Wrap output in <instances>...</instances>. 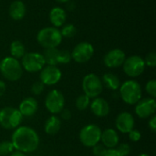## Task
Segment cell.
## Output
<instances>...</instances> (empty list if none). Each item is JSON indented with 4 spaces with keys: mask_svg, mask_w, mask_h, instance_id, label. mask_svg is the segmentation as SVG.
Here are the masks:
<instances>
[{
    "mask_svg": "<svg viewBox=\"0 0 156 156\" xmlns=\"http://www.w3.org/2000/svg\"><path fill=\"white\" fill-rule=\"evenodd\" d=\"M11 143L18 152L28 154L35 152L39 145V137L35 130L28 126L17 127L12 135Z\"/></svg>",
    "mask_w": 156,
    "mask_h": 156,
    "instance_id": "1",
    "label": "cell"
},
{
    "mask_svg": "<svg viewBox=\"0 0 156 156\" xmlns=\"http://www.w3.org/2000/svg\"><path fill=\"white\" fill-rule=\"evenodd\" d=\"M0 72L7 80L16 81L22 77L23 68L18 59L13 57H5L0 61Z\"/></svg>",
    "mask_w": 156,
    "mask_h": 156,
    "instance_id": "2",
    "label": "cell"
},
{
    "mask_svg": "<svg viewBox=\"0 0 156 156\" xmlns=\"http://www.w3.org/2000/svg\"><path fill=\"white\" fill-rule=\"evenodd\" d=\"M60 30L54 27H48L40 29L37 36V40L45 48H57L62 41Z\"/></svg>",
    "mask_w": 156,
    "mask_h": 156,
    "instance_id": "3",
    "label": "cell"
},
{
    "mask_svg": "<svg viewBox=\"0 0 156 156\" xmlns=\"http://www.w3.org/2000/svg\"><path fill=\"white\" fill-rule=\"evenodd\" d=\"M119 89L121 98L129 105H134L142 99V88L136 80H127L121 84Z\"/></svg>",
    "mask_w": 156,
    "mask_h": 156,
    "instance_id": "4",
    "label": "cell"
},
{
    "mask_svg": "<svg viewBox=\"0 0 156 156\" xmlns=\"http://www.w3.org/2000/svg\"><path fill=\"white\" fill-rule=\"evenodd\" d=\"M23 116L20 112L13 107H5L0 110V125L6 129H16L21 122Z\"/></svg>",
    "mask_w": 156,
    "mask_h": 156,
    "instance_id": "5",
    "label": "cell"
},
{
    "mask_svg": "<svg viewBox=\"0 0 156 156\" xmlns=\"http://www.w3.org/2000/svg\"><path fill=\"white\" fill-rule=\"evenodd\" d=\"M82 90L89 98H97L103 90L101 80L94 73L86 75L82 80Z\"/></svg>",
    "mask_w": 156,
    "mask_h": 156,
    "instance_id": "6",
    "label": "cell"
},
{
    "mask_svg": "<svg viewBox=\"0 0 156 156\" xmlns=\"http://www.w3.org/2000/svg\"><path fill=\"white\" fill-rule=\"evenodd\" d=\"M101 130L96 124H88L80 130V140L86 147H93L100 143Z\"/></svg>",
    "mask_w": 156,
    "mask_h": 156,
    "instance_id": "7",
    "label": "cell"
},
{
    "mask_svg": "<svg viewBox=\"0 0 156 156\" xmlns=\"http://www.w3.org/2000/svg\"><path fill=\"white\" fill-rule=\"evenodd\" d=\"M21 59V66L27 72L40 71L46 66L43 55L37 52L26 53Z\"/></svg>",
    "mask_w": 156,
    "mask_h": 156,
    "instance_id": "8",
    "label": "cell"
},
{
    "mask_svg": "<svg viewBox=\"0 0 156 156\" xmlns=\"http://www.w3.org/2000/svg\"><path fill=\"white\" fill-rule=\"evenodd\" d=\"M123 71L131 78H136L143 74L145 69L144 59L140 56H131L125 58L123 64Z\"/></svg>",
    "mask_w": 156,
    "mask_h": 156,
    "instance_id": "9",
    "label": "cell"
},
{
    "mask_svg": "<svg viewBox=\"0 0 156 156\" xmlns=\"http://www.w3.org/2000/svg\"><path fill=\"white\" fill-rule=\"evenodd\" d=\"M64 105L65 99L63 94L59 90H53L48 93L45 101V106L50 113H52L53 115L60 113L61 111L64 109Z\"/></svg>",
    "mask_w": 156,
    "mask_h": 156,
    "instance_id": "10",
    "label": "cell"
},
{
    "mask_svg": "<svg viewBox=\"0 0 156 156\" xmlns=\"http://www.w3.org/2000/svg\"><path fill=\"white\" fill-rule=\"evenodd\" d=\"M94 54V48L89 42L79 43L71 52V58L78 63L89 61Z\"/></svg>",
    "mask_w": 156,
    "mask_h": 156,
    "instance_id": "11",
    "label": "cell"
},
{
    "mask_svg": "<svg viewBox=\"0 0 156 156\" xmlns=\"http://www.w3.org/2000/svg\"><path fill=\"white\" fill-rule=\"evenodd\" d=\"M62 73L57 66L47 65L40 70V81L44 85L52 86L57 84L61 79Z\"/></svg>",
    "mask_w": 156,
    "mask_h": 156,
    "instance_id": "12",
    "label": "cell"
},
{
    "mask_svg": "<svg viewBox=\"0 0 156 156\" xmlns=\"http://www.w3.org/2000/svg\"><path fill=\"white\" fill-rule=\"evenodd\" d=\"M156 111V101L154 98L141 99L135 106V113L139 118L146 119L154 115Z\"/></svg>",
    "mask_w": 156,
    "mask_h": 156,
    "instance_id": "13",
    "label": "cell"
},
{
    "mask_svg": "<svg viewBox=\"0 0 156 156\" xmlns=\"http://www.w3.org/2000/svg\"><path fill=\"white\" fill-rule=\"evenodd\" d=\"M126 58L125 53L120 48H114L110 50L104 57L103 61L106 67L113 69L122 66Z\"/></svg>",
    "mask_w": 156,
    "mask_h": 156,
    "instance_id": "14",
    "label": "cell"
},
{
    "mask_svg": "<svg viewBox=\"0 0 156 156\" xmlns=\"http://www.w3.org/2000/svg\"><path fill=\"white\" fill-rule=\"evenodd\" d=\"M134 118L133 116L127 112L120 113L116 118V128L122 133H128L133 129H134Z\"/></svg>",
    "mask_w": 156,
    "mask_h": 156,
    "instance_id": "15",
    "label": "cell"
},
{
    "mask_svg": "<svg viewBox=\"0 0 156 156\" xmlns=\"http://www.w3.org/2000/svg\"><path fill=\"white\" fill-rule=\"evenodd\" d=\"M90 110L97 117H105L110 112V105L103 98H94L90 103Z\"/></svg>",
    "mask_w": 156,
    "mask_h": 156,
    "instance_id": "16",
    "label": "cell"
},
{
    "mask_svg": "<svg viewBox=\"0 0 156 156\" xmlns=\"http://www.w3.org/2000/svg\"><path fill=\"white\" fill-rule=\"evenodd\" d=\"M37 109H38L37 101L32 97H27L20 102L18 111L20 112L23 117L24 116L30 117L37 112Z\"/></svg>",
    "mask_w": 156,
    "mask_h": 156,
    "instance_id": "17",
    "label": "cell"
},
{
    "mask_svg": "<svg viewBox=\"0 0 156 156\" xmlns=\"http://www.w3.org/2000/svg\"><path fill=\"white\" fill-rule=\"evenodd\" d=\"M101 141L107 149H114L119 144L120 138L115 130L106 129L104 132H101Z\"/></svg>",
    "mask_w": 156,
    "mask_h": 156,
    "instance_id": "18",
    "label": "cell"
},
{
    "mask_svg": "<svg viewBox=\"0 0 156 156\" xmlns=\"http://www.w3.org/2000/svg\"><path fill=\"white\" fill-rule=\"evenodd\" d=\"M49 20L54 27H59L67 20V14L61 7H53L49 12Z\"/></svg>",
    "mask_w": 156,
    "mask_h": 156,
    "instance_id": "19",
    "label": "cell"
},
{
    "mask_svg": "<svg viewBox=\"0 0 156 156\" xmlns=\"http://www.w3.org/2000/svg\"><path fill=\"white\" fill-rule=\"evenodd\" d=\"M9 15L12 19L16 21H19L24 18L26 15V5L20 0L14 1L9 7Z\"/></svg>",
    "mask_w": 156,
    "mask_h": 156,
    "instance_id": "20",
    "label": "cell"
},
{
    "mask_svg": "<svg viewBox=\"0 0 156 156\" xmlns=\"http://www.w3.org/2000/svg\"><path fill=\"white\" fill-rule=\"evenodd\" d=\"M61 128V121L60 119L56 116L52 115L50 116L45 122V133L48 135H55L57 134Z\"/></svg>",
    "mask_w": 156,
    "mask_h": 156,
    "instance_id": "21",
    "label": "cell"
},
{
    "mask_svg": "<svg viewBox=\"0 0 156 156\" xmlns=\"http://www.w3.org/2000/svg\"><path fill=\"white\" fill-rule=\"evenodd\" d=\"M102 84L111 90H117L121 86V81L118 76L112 73H106L102 77Z\"/></svg>",
    "mask_w": 156,
    "mask_h": 156,
    "instance_id": "22",
    "label": "cell"
},
{
    "mask_svg": "<svg viewBox=\"0 0 156 156\" xmlns=\"http://www.w3.org/2000/svg\"><path fill=\"white\" fill-rule=\"evenodd\" d=\"M42 55L44 57L46 64L50 65V66H57L58 64V49L57 48H45L44 53Z\"/></svg>",
    "mask_w": 156,
    "mask_h": 156,
    "instance_id": "23",
    "label": "cell"
},
{
    "mask_svg": "<svg viewBox=\"0 0 156 156\" xmlns=\"http://www.w3.org/2000/svg\"><path fill=\"white\" fill-rule=\"evenodd\" d=\"M10 53L11 57L16 59L22 58L23 56L26 54V48L24 44L19 40H14L10 45Z\"/></svg>",
    "mask_w": 156,
    "mask_h": 156,
    "instance_id": "24",
    "label": "cell"
},
{
    "mask_svg": "<svg viewBox=\"0 0 156 156\" xmlns=\"http://www.w3.org/2000/svg\"><path fill=\"white\" fill-rule=\"evenodd\" d=\"M90 98H89L85 94H81L76 99L75 104L79 111H84L90 106Z\"/></svg>",
    "mask_w": 156,
    "mask_h": 156,
    "instance_id": "25",
    "label": "cell"
},
{
    "mask_svg": "<svg viewBox=\"0 0 156 156\" xmlns=\"http://www.w3.org/2000/svg\"><path fill=\"white\" fill-rule=\"evenodd\" d=\"M60 33H61L62 37L70 38V37H73L75 36V34L77 33V29H76V27L74 25L68 24L61 28Z\"/></svg>",
    "mask_w": 156,
    "mask_h": 156,
    "instance_id": "26",
    "label": "cell"
},
{
    "mask_svg": "<svg viewBox=\"0 0 156 156\" xmlns=\"http://www.w3.org/2000/svg\"><path fill=\"white\" fill-rule=\"evenodd\" d=\"M14 150V146L10 141H4L0 143V156L8 155L12 154Z\"/></svg>",
    "mask_w": 156,
    "mask_h": 156,
    "instance_id": "27",
    "label": "cell"
},
{
    "mask_svg": "<svg viewBox=\"0 0 156 156\" xmlns=\"http://www.w3.org/2000/svg\"><path fill=\"white\" fill-rule=\"evenodd\" d=\"M71 59H72L71 53L69 50L67 49L58 50V64H68L70 62Z\"/></svg>",
    "mask_w": 156,
    "mask_h": 156,
    "instance_id": "28",
    "label": "cell"
},
{
    "mask_svg": "<svg viewBox=\"0 0 156 156\" xmlns=\"http://www.w3.org/2000/svg\"><path fill=\"white\" fill-rule=\"evenodd\" d=\"M145 90L146 92L152 97V98H155L156 97V80H151L146 83L145 86Z\"/></svg>",
    "mask_w": 156,
    "mask_h": 156,
    "instance_id": "29",
    "label": "cell"
},
{
    "mask_svg": "<svg viewBox=\"0 0 156 156\" xmlns=\"http://www.w3.org/2000/svg\"><path fill=\"white\" fill-rule=\"evenodd\" d=\"M45 89V85L39 80V81H36L33 83V85L31 86V92L34 95H39L43 92Z\"/></svg>",
    "mask_w": 156,
    "mask_h": 156,
    "instance_id": "30",
    "label": "cell"
},
{
    "mask_svg": "<svg viewBox=\"0 0 156 156\" xmlns=\"http://www.w3.org/2000/svg\"><path fill=\"white\" fill-rule=\"evenodd\" d=\"M117 152L120 154L121 156H128L131 153V146L128 144H121L117 145Z\"/></svg>",
    "mask_w": 156,
    "mask_h": 156,
    "instance_id": "31",
    "label": "cell"
},
{
    "mask_svg": "<svg viewBox=\"0 0 156 156\" xmlns=\"http://www.w3.org/2000/svg\"><path fill=\"white\" fill-rule=\"evenodd\" d=\"M144 63L145 66H149L151 68H154L156 66V54L155 52H150L149 54H147V56L145 57L144 59Z\"/></svg>",
    "mask_w": 156,
    "mask_h": 156,
    "instance_id": "32",
    "label": "cell"
},
{
    "mask_svg": "<svg viewBox=\"0 0 156 156\" xmlns=\"http://www.w3.org/2000/svg\"><path fill=\"white\" fill-rule=\"evenodd\" d=\"M107 150L108 149L103 144H97L96 145L92 147V152L95 156H103L107 152Z\"/></svg>",
    "mask_w": 156,
    "mask_h": 156,
    "instance_id": "33",
    "label": "cell"
},
{
    "mask_svg": "<svg viewBox=\"0 0 156 156\" xmlns=\"http://www.w3.org/2000/svg\"><path fill=\"white\" fill-rule=\"evenodd\" d=\"M128 134H129V139L134 143L139 142L142 138V133L138 130H135V129H133L131 132L128 133Z\"/></svg>",
    "mask_w": 156,
    "mask_h": 156,
    "instance_id": "34",
    "label": "cell"
},
{
    "mask_svg": "<svg viewBox=\"0 0 156 156\" xmlns=\"http://www.w3.org/2000/svg\"><path fill=\"white\" fill-rule=\"evenodd\" d=\"M60 115H61V119H63V120H65V121H69V120H70V118H71V112H70V111H69V110L63 109V110L61 111V112H60Z\"/></svg>",
    "mask_w": 156,
    "mask_h": 156,
    "instance_id": "35",
    "label": "cell"
},
{
    "mask_svg": "<svg viewBox=\"0 0 156 156\" xmlns=\"http://www.w3.org/2000/svg\"><path fill=\"white\" fill-rule=\"evenodd\" d=\"M149 127L150 129L154 133L156 132V116L153 115L151 116V119L149 120Z\"/></svg>",
    "mask_w": 156,
    "mask_h": 156,
    "instance_id": "36",
    "label": "cell"
},
{
    "mask_svg": "<svg viewBox=\"0 0 156 156\" xmlns=\"http://www.w3.org/2000/svg\"><path fill=\"white\" fill-rule=\"evenodd\" d=\"M103 156H121L116 149H108Z\"/></svg>",
    "mask_w": 156,
    "mask_h": 156,
    "instance_id": "37",
    "label": "cell"
},
{
    "mask_svg": "<svg viewBox=\"0 0 156 156\" xmlns=\"http://www.w3.org/2000/svg\"><path fill=\"white\" fill-rule=\"evenodd\" d=\"M5 90H6V86H5V83L3 81V80H0V97L3 96L5 92Z\"/></svg>",
    "mask_w": 156,
    "mask_h": 156,
    "instance_id": "38",
    "label": "cell"
},
{
    "mask_svg": "<svg viewBox=\"0 0 156 156\" xmlns=\"http://www.w3.org/2000/svg\"><path fill=\"white\" fill-rule=\"evenodd\" d=\"M10 156H27V155H26V154H24V153H21V152L16 151V152L12 153Z\"/></svg>",
    "mask_w": 156,
    "mask_h": 156,
    "instance_id": "39",
    "label": "cell"
},
{
    "mask_svg": "<svg viewBox=\"0 0 156 156\" xmlns=\"http://www.w3.org/2000/svg\"><path fill=\"white\" fill-rule=\"evenodd\" d=\"M58 2H60V3H66V2H68V1H69V0H57Z\"/></svg>",
    "mask_w": 156,
    "mask_h": 156,
    "instance_id": "40",
    "label": "cell"
},
{
    "mask_svg": "<svg viewBox=\"0 0 156 156\" xmlns=\"http://www.w3.org/2000/svg\"><path fill=\"white\" fill-rule=\"evenodd\" d=\"M138 156H149L148 154H139Z\"/></svg>",
    "mask_w": 156,
    "mask_h": 156,
    "instance_id": "41",
    "label": "cell"
}]
</instances>
